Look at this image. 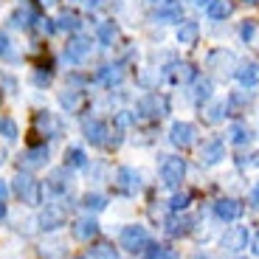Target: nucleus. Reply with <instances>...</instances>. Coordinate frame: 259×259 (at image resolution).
Wrapping results in <instances>:
<instances>
[{
	"instance_id": "obj_1",
	"label": "nucleus",
	"mask_w": 259,
	"mask_h": 259,
	"mask_svg": "<svg viewBox=\"0 0 259 259\" xmlns=\"http://www.w3.org/2000/svg\"><path fill=\"white\" fill-rule=\"evenodd\" d=\"M12 192H14V197H17L20 203L37 208V206H42V192H46V189H42V183H39L31 172L20 169L17 175H14V181H12Z\"/></svg>"
},
{
	"instance_id": "obj_2",
	"label": "nucleus",
	"mask_w": 259,
	"mask_h": 259,
	"mask_svg": "<svg viewBox=\"0 0 259 259\" xmlns=\"http://www.w3.org/2000/svg\"><path fill=\"white\" fill-rule=\"evenodd\" d=\"M118 245L127 253H147L152 248V234L141 223H130V226H124L118 231Z\"/></svg>"
},
{
	"instance_id": "obj_3",
	"label": "nucleus",
	"mask_w": 259,
	"mask_h": 259,
	"mask_svg": "<svg viewBox=\"0 0 259 259\" xmlns=\"http://www.w3.org/2000/svg\"><path fill=\"white\" fill-rule=\"evenodd\" d=\"M71 206H73V203L71 200L65 203V197H62V200H57V203H48V206L39 211V217H37L39 231H46V234L59 231V228L68 223V208H71Z\"/></svg>"
},
{
	"instance_id": "obj_4",
	"label": "nucleus",
	"mask_w": 259,
	"mask_h": 259,
	"mask_svg": "<svg viewBox=\"0 0 259 259\" xmlns=\"http://www.w3.org/2000/svg\"><path fill=\"white\" fill-rule=\"evenodd\" d=\"M158 175H161V183L166 189H181V183L186 181V161L181 155H163Z\"/></svg>"
},
{
	"instance_id": "obj_5",
	"label": "nucleus",
	"mask_w": 259,
	"mask_h": 259,
	"mask_svg": "<svg viewBox=\"0 0 259 259\" xmlns=\"http://www.w3.org/2000/svg\"><path fill=\"white\" fill-rule=\"evenodd\" d=\"M46 189L48 194H54L57 200H62V197H68V192L73 189V169H68L62 163V166H57V169H51L48 172V178H46Z\"/></svg>"
},
{
	"instance_id": "obj_6",
	"label": "nucleus",
	"mask_w": 259,
	"mask_h": 259,
	"mask_svg": "<svg viewBox=\"0 0 259 259\" xmlns=\"http://www.w3.org/2000/svg\"><path fill=\"white\" fill-rule=\"evenodd\" d=\"M206 68L214 73V76L228 79V76H234V71H237V57H234V51H228V48H214V51L206 57Z\"/></svg>"
},
{
	"instance_id": "obj_7",
	"label": "nucleus",
	"mask_w": 259,
	"mask_h": 259,
	"mask_svg": "<svg viewBox=\"0 0 259 259\" xmlns=\"http://www.w3.org/2000/svg\"><path fill=\"white\" fill-rule=\"evenodd\" d=\"M141 172L133 166H118L116 175H113V189H116L118 194H124V197H136L138 192H141Z\"/></svg>"
},
{
	"instance_id": "obj_8",
	"label": "nucleus",
	"mask_w": 259,
	"mask_h": 259,
	"mask_svg": "<svg viewBox=\"0 0 259 259\" xmlns=\"http://www.w3.org/2000/svg\"><path fill=\"white\" fill-rule=\"evenodd\" d=\"M136 110H138V116H144V118H163L169 113V102H166V96L152 91V93H144V96L138 99Z\"/></svg>"
},
{
	"instance_id": "obj_9",
	"label": "nucleus",
	"mask_w": 259,
	"mask_h": 259,
	"mask_svg": "<svg viewBox=\"0 0 259 259\" xmlns=\"http://www.w3.org/2000/svg\"><path fill=\"white\" fill-rule=\"evenodd\" d=\"M248 245H251V231H248L245 226H234L220 237L223 253H240V251H245Z\"/></svg>"
},
{
	"instance_id": "obj_10",
	"label": "nucleus",
	"mask_w": 259,
	"mask_h": 259,
	"mask_svg": "<svg viewBox=\"0 0 259 259\" xmlns=\"http://www.w3.org/2000/svg\"><path fill=\"white\" fill-rule=\"evenodd\" d=\"M82 133H84V141L91 144V147H104V144H107V136H110V124L102 121L99 116L84 118V121H82Z\"/></svg>"
},
{
	"instance_id": "obj_11",
	"label": "nucleus",
	"mask_w": 259,
	"mask_h": 259,
	"mask_svg": "<svg viewBox=\"0 0 259 259\" xmlns=\"http://www.w3.org/2000/svg\"><path fill=\"white\" fill-rule=\"evenodd\" d=\"M163 231L172 237V240H181V237H189L194 231V217L186 211H172L166 223H163Z\"/></svg>"
},
{
	"instance_id": "obj_12",
	"label": "nucleus",
	"mask_w": 259,
	"mask_h": 259,
	"mask_svg": "<svg viewBox=\"0 0 259 259\" xmlns=\"http://www.w3.org/2000/svg\"><path fill=\"white\" fill-rule=\"evenodd\" d=\"M197 158H200L203 166H217L226 158V141L223 138H206L197 149Z\"/></svg>"
},
{
	"instance_id": "obj_13",
	"label": "nucleus",
	"mask_w": 259,
	"mask_h": 259,
	"mask_svg": "<svg viewBox=\"0 0 259 259\" xmlns=\"http://www.w3.org/2000/svg\"><path fill=\"white\" fill-rule=\"evenodd\" d=\"M194 138H197V127L189 121H175L169 127V144L178 149H189L194 144Z\"/></svg>"
},
{
	"instance_id": "obj_14",
	"label": "nucleus",
	"mask_w": 259,
	"mask_h": 259,
	"mask_svg": "<svg viewBox=\"0 0 259 259\" xmlns=\"http://www.w3.org/2000/svg\"><path fill=\"white\" fill-rule=\"evenodd\" d=\"M242 211H245V206L237 197H220L214 203V217L220 223H237L242 217Z\"/></svg>"
},
{
	"instance_id": "obj_15",
	"label": "nucleus",
	"mask_w": 259,
	"mask_h": 259,
	"mask_svg": "<svg viewBox=\"0 0 259 259\" xmlns=\"http://www.w3.org/2000/svg\"><path fill=\"white\" fill-rule=\"evenodd\" d=\"M71 234H73V240H79V242H93L99 234H102V226H99V220L93 214H88V217H79V220L73 223Z\"/></svg>"
},
{
	"instance_id": "obj_16",
	"label": "nucleus",
	"mask_w": 259,
	"mask_h": 259,
	"mask_svg": "<svg viewBox=\"0 0 259 259\" xmlns=\"http://www.w3.org/2000/svg\"><path fill=\"white\" fill-rule=\"evenodd\" d=\"M48 147L46 144H37V147H28L23 155H20V169H26V172H34V169H42L48 163Z\"/></svg>"
},
{
	"instance_id": "obj_17",
	"label": "nucleus",
	"mask_w": 259,
	"mask_h": 259,
	"mask_svg": "<svg viewBox=\"0 0 259 259\" xmlns=\"http://www.w3.org/2000/svg\"><path fill=\"white\" fill-rule=\"evenodd\" d=\"M65 62L68 65H82L84 59L91 57V39H84V37H73L68 46H65Z\"/></svg>"
},
{
	"instance_id": "obj_18",
	"label": "nucleus",
	"mask_w": 259,
	"mask_h": 259,
	"mask_svg": "<svg viewBox=\"0 0 259 259\" xmlns=\"http://www.w3.org/2000/svg\"><path fill=\"white\" fill-rule=\"evenodd\" d=\"M163 79L172 84H183V82L197 79V71H194L192 62H172L169 68H163Z\"/></svg>"
},
{
	"instance_id": "obj_19",
	"label": "nucleus",
	"mask_w": 259,
	"mask_h": 259,
	"mask_svg": "<svg viewBox=\"0 0 259 259\" xmlns=\"http://www.w3.org/2000/svg\"><path fill=\"white\" fill-rule=\"evenodd\" d=\"M34 127H37L42 136H48V138H59V136H62V124H59L57 116L48 113V110H39L37 116H34Z\"/></svg>"
},
{
	"instance_id": "obj_20",
	"label": "nucleus",
	"mask_w": 259,
	"mask_h": 259,
	"mask_svg": "<svg viewBox=\"0 0 259 259\" xmlns=\"http://www.w3.org/2000/svg\"><path fill=\"white\" fill-rule=\"evenodd\" d=\"M175 39H178V46H186V48L197 46V39H200V26H197L194 20H183L181 26H178Z\"/></svg>"
},
{
	"instance_id": "obj_21",
	"label": "nucleus",
	"mask_w": 259,
	"mask_h": 259,
	"mask_svg": "<svg viewBox=\"0 0 259 259\" xmlns=\"http://www.w3.org/2000/svg\"><path fill=\"white\" fill-rule=\"evenodd\" d=\"M59 104H62L65 113H79L84 104V93L79 91V88H65L62 93H59Z\"/></svg>"
},
{
	"instance_id": "obj_22",
	"label": "nucleus",
	"mask_w": 259,
	"mask_h": 259,
	"mask_svg": "<svg viewBox=\"0 0 259 259\" xmlns=\"http://www.w3.org/2000/svg\"><path fill=\"white\" fill-rule=\"evenodd\" d=\"M226 136H228V141H231V144H237V147H245V144L253 141V130L248 127V124H242V121H234L231 127L226 130Z\"/></svg>"
},
{
	"instance_id": "obj_23",
	"label": "nucleus",
	"mask_w": 259,
	"mask_h": 259,
	"mask_svg": "<svg viewBox=\"0 0 259 259\" xmlns=\"http://www.w3.org/2000/svg\"><path fill=\"white\" fill-rule=\"evenodd\" d=\"M234 76H237V82H240L242 88H253V84L259 82V65H256V62H242V65H237Z\"/></svg>"
},
{
	"instance_id": "obj_24",
	"label": "nucleus",
	"mask_w": 259,
	"mask_h": 259,
	"mask_svg": "<svg viewBox=\"0 0 259 259\" xmlns=\"http://www.w3.org/2000/svg\"><path fill=\"white\" fill-rule=\"evenodd\" d=\"M79 206H82L88 214H99V211L107 208V194H102V192H84L82 200H79Z\"/></svg>"
},
{
	"instance_id": "obj_25",
	"label": "nucleus",
	"mask_w": 259,
	"mask_h": 259,
	"mask_svg": "<svg viewBox=\"0 0 259 259\" xmlns=\"http://www.w3.org/2000/svg\"><path fill=\"white\" fill-rule=\"evenodd\" d=\"M96 79L104 84V88H113V84H121V79H124V68H121V65H104V68H99Z\"/></svg>"
},
{
	"instance_id": "obj_26",
	"label": "nucleus",
	"mask_w": 259,
	"mask_h": 259,
	"mask_svg": "<svg viewBox=\"0 0 259 259\" xmlns=\"http://www.w3.org/2000/svg\"><path fill=\"white\" fill-rule=\"evenodd\" d=\"M251 102H253L251 88H242V91H231V93H228V99H226V104L231 107V110H245V107H248Z\"/></svg>"
},
{
	"instance_id": "obj_27",
	"label": "nucleus",
	"mask_w": 259,
	"mask_h": 259,
	"mask_svg": "<svg viewBox=\"0 0 259 259\" xmlns=\"http://www.w3.org/2000/svg\"><path fill=\"white\" fill-rule=\"evenodd\" d=\"M88 155H84L82 147H68L65 149V166L68 169H88Z\"/></svg>"
},
{
	"instance_id": "obj_28",
	"label": "nucleus",
	"mask_w": 259,
	"mask_h": 259,
	"mask_svg": "<svg viewBox=\"0 0 259 259\" xmlns=\"http://www.w3.org/2000/svg\"><path fill=\"white\" fill-rule=\"evenodd\" d=\"M206 12H208V17H211V20H226V17H231L234 3H231V0H211V3L206 6Z\"/></svg>"
},
{
	"instance_id": "obj_29",
	"label": "nucleus",
	"mask_w": 259,
	"mask_h": 259,
	"mask_svg": "<svg viewBox=\"0 0 259 259\" xmlns=\"http://www.w3.org/2000/svg\"><path fill=\"white\" fill-rule=\"evenodd\" d=\"M96 37H99L102 46H113V39L118 37V26L113 23V20H104V23L96 26Z\"/></svg>"
},
{
	"instance_id": "obj_30",
	"label": "nucleus",
	"mask_w": 259,
	"mask_h": 259,
	"mask_svg": "<svg viewBox=\"0 0 259 259\" xmlns=\"http://www.w3.org/2000/svg\"><path fill=\"white\" fill-rule=\"evenodd\" d=\"M181 14H183V9H181V3H169V6H163V9H158L155 12V20L158 23H181Z\"/></svg>"
},
{
	"instance_id": "obj_31",
	"label": "nucleus",
	"mask_w": 259,
	"mask_h": 259,
	"mask_svg": "<svg viewBox=\"0 0 259 259\" xmlns=\"http://www.w3.org/2000/svg\"><path fill=\"white\" fill-rule=\"evenodd\" d=\"M79 26H82V20H79L76 12H68V9H65V12L57 17V28H59V31H79Z\"/></svg>"
},
{
	"instance_id": "obj_32",
	"label": "nucleus",
	"mask_w": 259,
	"mask_h": 259,
	"mask_svg": "<svg viewBox=\"0 0 259 259\" xmlns=\"http://www.w3.org/2000/svg\"><path fill=\"white\" fill-rule=\"evenodd\" d=\"M9 23H12L14 28H31L34 23H37V17H34L31 12H28V9H17V12H12V17H9Z\"/></svg>"
},
{
	"instance_id": "obj_33",
	"label": "nucleus",
	"mask_w": 259,
	"mask_h": 259,
	"mask_svg": "<svg viewBox=\"0 0 259 259\" xmlns=\"http://www.w3.org/2000/svg\"><path fill=\"white\" fill-rule=\"evenodd\" d=\"M65 253H68V248H65V242H59V240H51V242H46V245L39 248V256L42 259H65Z\"/></svg>"
},
{
	"instance_id": "obj_34",
	"label": "nucleus",
	"mask_w": 259,
	"mask_h": 259,
	"mask_svg": "<svg viewBox=\"0 0 259 259\" xmlns=\"http://www.w3.org/2000/svg\"><path fill=\"white\" fill-rule=\"evenodd\" d=\"M194 104H203V102H211V82L208 79H194V91H192Z\"/></svg>"
},
{
	"instance_id": "obj_35",
	"label": "nucleus",
	"mask_w": 259,
	"mask_h": 259,
	"mask_svg": "<svg viewBox=\"0 0 259 259\" xmlns=\"http://www.w3.org/2000/svg\"><path fill=\"white\" fill-rule=\"evenodd\" d=\"M0 136H3V141H9V144L17 141L20 127H17V121H14L12 116H3V118H0Z\"/></svg>"
},
{
	"instance_id": "obj_36",
	"label": "nucleus",
	"mask_w": 259,
	"mask_h": 259,
	"mask_svg": "<svg viewBox=\"0 0 259 259\" xmlns=\"http://www.w3.org/2000/svg\"><path fill=\"white\" fill-rule=\"evenodd\" d=\"M203 113H206V121L208 124H220L223 118H226V113H228V104L226 102H211Z\"/></svg>"
},
{
	"instance_id": "obj_37",
	"label": "nucleus",
	"mask_w": 259,
	"mask_h": 259,
	"mask_svg": "<svg viewBox=\"0 0 259 259\" xmlns=\"http://www.w3.org/2000/svg\"><path fill=\"white\" fill-rule=\"evenodd\" d=\"M91 259H116L113 242H96V245L91 248Z\"/></svg>"
},
{
	"instance_id": "obj_38",
	"label": "nucleus",
	"mask_w": 259,
	"mask_h": 259,
	"mask_svg": "<svg viewBox=\"0 0 259 259\" xmlns=\"http://www.w3.org/2000/svg\"><path fill=\"white\" fill-rule=\"evenodd\" d=\"M189 203H192V194L189 192H175L172 200H169V208H172V211H186Z\"/></svg>"
},
{
	"instance_id": "obj_39",
	"label": "nucleus",
	"mask_w": 259,
	"mask_h": 259,
	"mask_svg": "<svg viewBox=\"0 0 259 259\" xmlns=\"http://www.w3.org/2000/svg\"><path fill=\"white\" fill-rule=\"evenodd\" d=\"M144 259H178V253L172 251V248H163V245H152L147 253H144Z\"/></svg>"
},
{
	"instance_id": "obj_40",
	"label": "nucleus",
	"mask_w": 259,
	"mask_h": 259,
	"mask_svg": "<svg viewBox=\"0 0 259 259\" xmlns=\"http://www.w3.org/2000/svg\"><path fill=\"white\" fill-rule=\"evenodd\" d=\"M240 37H242V42H253V37H256V20H242Z\"/></svg>"
},
{
	"instance_id": "obj_41",
	"label": "nucleus",
	"mask_w": 259,
	"mask_h": 259,
	"mask_svg": "<svg viewBox=\"0 0 259 259\" xmlns=\"http://www.w3.org/2000/svg\"><path fill=\"white\" fill-rule=\"evenodd\" d=\"M248 206L253 208V211H259V181L251 186V192H248Z\"/></svg>"
},
{
	"instance_id": "obj_42",
	"label": "nucleus",
	"mask_w": 259,
	"mask_h": 259,
	"mask_svg": "<svg viewBox=\"0 0 259 259\" xmlns=\"http://www.w3.org/2000/svg\"><path fill=\"white\" fill-rule=\"evenodd\" d=\"M31 82L37 84V88H46V84L51 82V71H37V73H34Z\"/></svg>"
},
{
	"instance_id": "obj_43",
	"label": "nucleus",
	"mask_w": 259,
	"mask_h": 259,
	"mask_svg": "<svg viewBox=\"0 0 259 259\" xmlns=\"http://www.w3.org/2000/svg\"><path fill=\"white\" fill-rule=\"evenodd\" d=\"M152 12H158V9H163V6H169V3H175V0H144Z\"/></svg>"
},
{
	"instance_id": "obj_44",
	"label": "nucleus",
	"mask_w": 259,
	"mask_h": 259,
	"mask_svg": "<svg viewBox=\"0 0 259 259\" xmlns=\"http://www.w3.org/2000/svg\"><path fill=\"white\" fill-rule=\"evenodd\" d=\"M6 54H9V37L0 31V57H6Z\"/></svg>"
},
{
	"instance_id": "obj_45",
	"label": "nucleus",
	"mask_w": 259,
	"mask_h": 259,
	"mask_svg": "<svg viewBox=\"0 0 259 259\" xmlns=\"http://www.w3.org/2000/svg\"><path fill=\"white\" fill-rule=\"evenodd\" d=\"M9 192H12V186H9L6 181H0V200L6 203V197H9Z\"/></svg>"
},
{
	"instance_id": "obj_46",
	"label": "nucleus",
	"mask_w": 259,
	"mask_h": 259,
	"mask_svg": "<svg viewBox=\"0 0 259 259\" xmlns=\"http://www.w3.org/2000/svg\"><path fill=\"white\" fill-rule=\"evenodd\" d=\"M251 251H253V256H259V231L251 237Z\"/></svg>"
},
{
	"instance_id": "obj_47",
	"label": "nucleus",
	"mask_w": 259,
	"mask_h": 259,
	"mask_svg": "<svg viewBox=\"0 0 259 259\" xmlns=\"http://www.w3.org/2000/svg\"><path fill=\"white\" fill-rule=\"evenodd\" d=\"M192 259H214V256H211L208 251H194V253H192Z\"/></svg>"
},
{
	"instance_id": "obj_48",
	"label": "nucleus",
	"mask_w": 259,
	"mask_h": 259,
	"mask_svg": "<svg viewBox=\"0 0 259 259\" xmlns=\"http://www.w3.org/2000/svg\"><path fill=\"white\" fill-rule=\"evenodd\" d=\"M6 211H9V208H6V203H3V200H0V223H3V220H6Z\"/></svg>"
},
{
	"instance_id": "obj_49",
	"label": "nucleus",
	"mask_w": 259,
	"mask_h": 259,
	"mask_svg": "<svg viewBox=\"0 0 259 259\" xmlns=\"http://www.w3.org/2000/svg\"><path fill=\"white\" fill-rule=\"evenodd\" d=\"M245 6H259V0H242Z\"/></svg>"
},
{
	"instance_id": "obj_50",
	"label": "nucleus",
	"mask_w": 259,
	"mask_h": 259,
	"mask_svg": "<svg viewBox=\"0 0 259 259\" xmlns=\"http://www.w3.org/2000/svg\"><path fill=\"white\" fill-rule=\"evenodd\" d=\"M54 3H59V0H42V6H54Z\"/></svg>"
},
{
	"instance_id": "obj_51",
	"label": "nucleus",
	"mask_w": 259,
	"mask_h": 259,
	"mask_svg": "<svg viewBox=\"0 0 259 259\" xmlns=\"http://www.w3.org/2000/svg\"><path fill=\"white\" fill-rule=\"evenodd\" d=\"M253 163H256V166H259V152H256V155H253Z\"/></svg>"
},
{
	"instance_id": "obj_52",
	"label": "nucleus",
	"mask_w": 259,
	"mask_h": 259,
	"mask_svg": "<svg viewBox=\"0 0 259 259\" xmlns=\"http://www.w3.org/2000/svg\"><path fill=\"white\" fill-rule=\"evenodd\" d=\"M234 259H245V256H234Z\"/></svg>"
},
{
	"instance_id": "obj_53",
	"label": "nucleus",
	"mask_w": 259,
	"mask_h": 259,
	"mask_svg": "<svg viewBox=\"0 0 259 259\" xmlns=\"http://www.w3.org/2000/svg\"><path fill=\"white\" fill-rule=\"evenodd\" d=\"M73 259H84V256H73Z\"/></svg>"
}]
</instances>
